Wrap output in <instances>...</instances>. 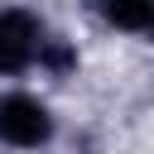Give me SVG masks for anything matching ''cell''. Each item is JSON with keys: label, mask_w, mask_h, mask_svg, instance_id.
Instances as JSON below:
<instances>
[{"label": "cell", "mask_w": 154, "mask_h": 154, "mask_svg": "<svg viewBox=\"0 0 154 154\" xmlns=\"http://www.w3.org/2000/svg\"><path fill=\"white\" fill-rule=\"evenodd\" d=\"M106 19L120 29H149L154 24V5H106Z\"/></svg>", "instance_id": "3957f363"}, {"label": "cell", "mask_w": 154, "mask_h": 154, "mask_svg": "<svg viewBox=\"0 0 154 154\" xmlns=\"http://www.w3.org/2000/svg\"><path fill=\"white\" fill-rule=\"evenodd\" d=\"M149 34H154V24H149Z\"/></svg>", "instance_id": "277c9868"}, {"label": "cell", "mask_w": 154, "mask_h": 154, "mask_svg": "<svg viewBox=\"0 0 154 154\" xmlns=\"http://www.w3.org/2000/svg\"><path fill=\"white\" fill-rule=\"evenodd\" d=\"M48 135H53V116H48L43 101H34V96H24V91L0 96V140H5V144H14V149H38V144H48Z\"/></svg>", "instance_id": "6da1fadb"}, {"label": "cell", "mask_w": 154, "mask_h": 154, "mask_svg": "<svg viewBox=\"0 0 154 154\" xmlns=\"http://www.w3.org/2000/svg\"><path fill=\"white\" fill-rule=\"evenodd\" d=\"M38 48H43L38 19L24 10H0V72H24L29 63H38Z\"/></svg>", "instance_id": "7a4b0ae2"}]
</instances>
